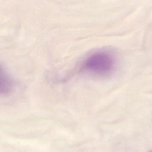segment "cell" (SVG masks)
<instances>
[{"label":"cell","mask_w":152,"mask_h":152,"mask_svg":"<svg viewBox=\"0 0 152 152\" xmlns=\"http://www.w3.org/2000/svg\"><path fill=\"white\" fill-rule=\"evenodd\" d=\"M117 59L113 51L102 49L88 54L79 65L78 71L96 77H106L115 71Z\"/></svg>","instance_id":"obj_1"},{"label":"cell","mask_w":152,"mask_h":152,"mask_svg":"<svg viewBox=\"0 0 152 152\" xmlns=\"http://www.w3.org/2000/svg\"><path fill=\"white\" fill-rule=\"evenodd\" d=\"M14 83L12 78L2 65H1V94L8 95L12 90Z\"/></svg>","instance_id":"obj_2"}]
</instances>
